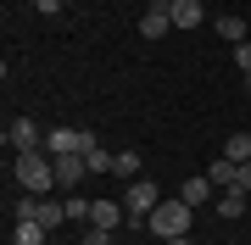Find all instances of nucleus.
<instances>
[{"label":"nucleus","instance_id":"f257e3e1","mask_svg":"<svg viewBox=\"0 0 251 245\" xmlns=\"http://www.w3.org/2000/svg\"><path fill=\"white\" fill-rule=\"evenodd\" d=\"M11 173H17V184L28 195H50L56 190V156L39 145V151H17L11 156Z\"/></svg>","mask_w":251,"mask_h":245},{"label":"nucleus","instance_id":"f03ea898","mask_svg":"<svg viewBox=\"0 0 251 245\" xmlns=\"http://www.w3.org/2000/svg\"><path fill=\"white\" fill-rule=\"evenodd\" d=\"M162 206V190L151 178H128L123 190V212H128V228H151V212Z\"/></svg>","mask_w":251,"mask_h":245},{"label":"nucleus","instance_id":"7ed1b4c3","mask_svg":"<svg viewBox=\"0 0 251 245\" xmlns=\"http://www.w3.org/2000/svg\"><path fill=\"white\" fill-rule=\"evenodd\" d=\"M11 218H34L45 228H62L67 223V200H45V195H23L17 206H11Z\"/></svg>","mask_w":251,"mask_h":245},{"label":"nucleus","instance_id":"20e7f679","mask_svg":"<svg viewBox=\"0 0 251 245\" xmlns=\"http://www.w3.org/2000/svg\"><path fill=\"white\" fill-rule=\"evenodd\" d=\"M190 212H196V206H184V200H162V206L151 212V234H156V240L190 234Z\"/></svg>","mask_w":251,"mask_h":245},{"label":"nucleus","instance_id":"39448f33","mask_svg":"<svg viewBox=\"0 0 251 245\" xmlns=\"http://www.w3.org/2000/svg\"><path fill=\"white\" fill-rule=\"evenodd\" d=\"M90 145H95L90 128H50V134H45V151L50 156H73V151H90Z\"/></svg>","mask_w":251,"mask_h":245},{"label":"nucleus","instance_id":"423d86ee","mask_svg":"<svg viewBox=\"0 0 251 245\" xmlns=\"http://www.w3.org/2000/svg\"><path fill=\"white\" fill-rule=\"evenodd\" d=\"M6 145H11V151H39V145H45V134H39V123L11 117V128H6Z\"/></svg>","mask_w":251,"mask_h":245},{"label":"nucleus","instance_id":"0eeeda50","mask_svg":"<svg viewBox=\"0 0 251 245\" xmlns=\"http://www.w3.org/2000/svg\"><path fill=\"white\" fill-rule=\"evenodd\" d=\"M179 200H184V206H206V200H218V184L206 178V173H196V178H184Z\"/></svg>","mask_w":251,"mask_h":245},{"label":"nucleus","instance_id":"6e6552de","mask_svg":"<svg viewBox=\"0 0 251 245\" xmlns=\"http://www.w3.org/2000/svg\"><path fill=\"white\" fill-rule=\"evenodd\" d=\"M84 173H90V167H84V151H73V156H56V190H73V184H78Z\"/></svg>","mask_w":251,"mask_h":245},{"label":"nucleus","instance_id":"1a4fd4ad","mask_svg":"<svg viewBox=\"0 0 251 245\" xmlns=\"http://www.w3.org/2000/svg\"><path fill=\"white\" fill-rule=\"evenodd\" d=\"M168 11H173V28H184V34L206 22V6H201V0H173Z\"/></svg>","mask_w":251,"mask_h":245},{"label":"nucleus","instance_id":"9d476101","mask_svg":"<svg viewBox=\"0 0 251 245\" xmlns=\"http://www.w3.org/2000/svg\"><path fill=\"white\" fill-rule=\"evenodd\" d=\"M117 223H128L123 200H95L90 206V228H117Z\"/></svg>","mask_w":251,"mask_h":245},{"label":"nucleus","instance_id":"9b49d317","mask_svg":"<svg viewBox=\"0 0 251 245\" xmlns=\"http://www.w3.org/2000/svg\"><path fill=\"white\" fill-rule=\"evenodd\" d=\"M251 212V195L234 184V190H218V218H246Z\"/></svg>","mask_w":251,"mask_h":245},{"label":"nucleus","instance_id":"f8f14e48","mask_svg":"<svg viewBox=\"0 0 251 245\" xmlns=\"http://www.w3.org/2000/svg\"><path fill=\"white\" fill-rule=\"evenodd\" d=\"M168 28H173V11H168V6H156V0H151V11L140 17V34H145V39H162Z\"/></svg>","mask_w":251,"mask_h":245},{"label":"nucleus","instance_id":"ddd939ff","mask_svg":"<svg viewBox=\"0 0 251 245\" xmlns=\"http://www.w3.org/2000/svg\"><path fill=\"white\" fill-rule=\"evenodd\" d=\"M45 240H50L45 223H34V218H17V223H11V245H45Z\"/></svg>","mask_w":251,"mask_h":245},{"label":"nucleus","instance_id":"4468645a","mask_svg":"<svg viewBox=\"0 0 251 245\" xmlns=\"http://www.w3.org/2000/svg\"><path fill=\"white\" fill-rule=\"evenodd\" d=\"M84 167H90V173H112V167H117V156H112V151H106V145L95 139V145L84 151Z\"/></svg>","mask_w":251,"mask_h":245},{"label":"nucleus","instance_id":"2eb2a0df","mask_svg":"<svg viewBox=\"0 0 251 245\" xmlns=\"http://www.w3.org/2000/svg\"><path fill=\"white\" fill-rule=\"evenodd\" d=\"M234 167H240V162H229V156H218V162L206 167V178H212L218 190H234Z\"/></svg>","mask_w":251,"mask_h":245},{"label":"nucleus","instance_id":"dca6fc26","mask_svg":"<svg viewBox=\"0 0 251 245\" xmlns=\"http://www.w3.org/2000/svg\"><path fill=\"white\" fill-rule=\"evenodd\" d=\"M218 34H224L229 45H246V39H251V28H246L240 17H218Z\"/></svg>","mask_w":251,"mask_h":245},{"label":"nucleus","instance_id":"f3484780","mask_svg":"<svg viewBox=\"0 0 251 245\" xmlns=\"http://www.w3.org/2000/svg\"><path fill=\"white\" fill-rule=\"evenodd\" d=\"M224 156H229V162H251V134H229Z\"/></svg>","mask_w":251,"mask_h":245},{"label":"nucleus","instance_id":"a211bd4d","mask_svg":"<svg viewBox=\"0 0 251 245\" xmlns=\"http://www.w3.org/2000/svg\"><path fill=\"white\" fill-rule=\"evenodd\" d=\"M117 178H140V151H117Z\"/></svg>","mask_w":251,"mask_h":245},{"label":"nucleus","instance_id":"6ab92c4d","mask_svg":"<svg viewBox=\"0 0 251 245\" xmlns=\"http://www.w3.org/2000/svg\"><path fill=\"white\" fill-rule=\"evenodd\" d=\"M90 206H95V200H78V195H67V218H84V223H90Z\"/></svg>","mask_w":251,"mask_h":245},{"label":"nucleus","instance_id":"aec40b11","mask_svg":"<svg viewBox=\"0 0 251 245\" xmlns=\"http://www.w3.org/2000/svg\"><path fill=\"white\" fill-rule=\"evenodd\" d=\"M84 245H112V228H90V234H84Z\"/></svg>","mask_w":251,"mask_h":245},{"label":"nucleus","instance_id":"412c9836","mask_svg":"<svg viewBox=\"0 0 251 245\" xmlns=\"http://www.w3.org/2000/svg\"><path fill=\"white\" fill-rule=\"evenodd\" d=\"M234 184H240V190L251 195V162H240V167H234Z\"/></svg>","mask_w":251,"mask_h":245},{"label":"nucleus","instance_id":"4be33fe9","mask_svg":"<svg viewBox=\"0 0 251 245\" xmlns=\"http://www.w3.org/2000/svg\"><path fill=\"white\" fill-rule=\"evenodd\" d=\"M62 6H67V0H34V11H45V17H56Z\"/></svg>","mask_w":251,"mask_h":245},{"label":"nucleus","instance_id":"5701e85b","mask_svg":"<svg viewBox=\"0 0 251 245\" xmlns=\"http://www.w3.org/2000/svg\"><path fill=\"white\" fill-rule=\"evenodd\" d=\"M162 245H190V234H173V240H162Z\"/></svg>","mask_w":251,"mask_h":245},{"label":"nucleus","instance_id":"b1692460","mask_svg":"<svg viewBox=\"0 0 251 245\" xmlns=\"http://www.w3.org/2000/svg\"><path fill=\"white\" fill-rule=\"evenodd\" d=\"M156 6H173V0H156Z\"/></svg>","mask_w":251,"mask_h":245}]
</instances>
